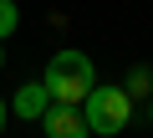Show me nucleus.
I'll use <instances>...</instances> for the list:
<instances>
[{"label": "nucleus", "mask_w": 153, "mask_h": 138, "mask_svg": "<svg viewBox=\"0 0 153 138\" xmlns=\"http://www.w3.org/2000/svg\"><path fill=\"white\" fill-rule=\"evenodd\" d=\"M0 128H5V97H0Z\"/></svg>", "instance_id": "nucleus-7"}, {"label": "nucleus", "mask_w": 153, "mask_h": 138, "mask_svg": "<svg viewBox=\"0 0 153 138\" xmlns=\"http://www.w3.org/2000/svg\"><path fill=\"white\" fill-rule=\"evenodd\" d=\"M46 97L51 102H71V107H82V97L97 87V66L87 51H76V46H61L51 61H46V77H41Z\"/></svg>", "instance_id": "nucleus-1"}, {"label": "nucleus", "mask_w": 153, "mask_h": 138, "mask_svg": "<svg viewBox=\"0 0 153 138\" xmlns=\"http://www.w3.org/2000/svg\"><path fill=\"white\" fill-rule=\"evenodd\" d=\"M123 92H128V97H148V92H153V72H148V66H133L128 82H123Z\"/></svg>", "instance_id": "nucleus-5"}, {"label": "nucleus", "mask_w": 153, "mask_h": 138, "mask_svg": "<svg viewBox=\"0 0 153 138\" xmlns=\"http://www.w3.org/2000/svg\"><path fill=\"white\" fill-rule=\"evenodd\" d=\"M82 118H87V128H92L97 138H117V133L133 123V97H128L123 87L102 82V87H92V92L82 97Z\"/></svg>", "instance_id": "nucleus-2"}, {"label": "nucleus", "mask_w": 153, "mask_h": 138, "mask_svg": "<svg viewBox=\"0 0 153 138\" xmlns=\"http://www.w3.org/2000/svg\"><path fill=\"white\" fill-rule=\"evenodd\" d=\"M0 61H5V51H0Z\"/></svg>", "instance_id": "nucleus-9"}, {"label": "nucleus", "mask_w": 153, "mask_h": 138, "mask_svg": "<svg viewBox=\"0 0 153 138\" xmlns=\"http://www.w3.org/2000/svg\"><path fill=\"white\" fill-rule=\"evenodd\" d=\"M148 123H153V102H148Z\"/></svg>", "instance_id": "nucleus-8"}, {"label": "nucleus", "mask_w": 153, "mask_h": 138, "mask_svg": "<svg viewBox=\"0 0 153 138\" xmlns=\"http://www.w3.org/2000/svg\"><path fill=\"white\" fill-rule=\"evenodd\" d=\"M46 102H51V97H46V87H41V82H26V87L10 97V113H16V118H26V123H41Z\"/></svg>", "instance_id": "nucleus-4"}, {"label": "nucleus", "mask_w": 153, "mask_h": 138, "mask_svg": "<svg viewBox=\"0 0 153 138\" xmlns=\"http://www.w3.org/2000/svg\"><path fill=\"white\" fill-rule=\"evenodd\" d=\"M16 26H21V10H16V0H0V41H5Z\"/></svg>", "instance_id": "nucleus-6"}, {"label": "nucleus", "mask_w": 153, "mask_h": 138, "mask_svg": "<svg viewBox=\"0 0 153 138\" xmlns=\"http://www.w3.org/2000/svg\"><path fill=\"white\" fill-rule=\"evenodd\" d=\"M41 128H46V138H92V128H87L82 107H71V102H46Z\"/></svg>", "instance_id": "nucleus-3"}]
</instances>
